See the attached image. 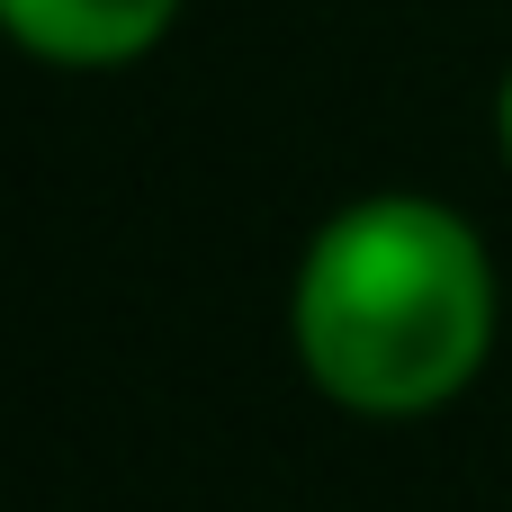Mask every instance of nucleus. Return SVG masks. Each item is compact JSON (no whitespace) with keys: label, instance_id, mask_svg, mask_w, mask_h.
I'll use <instances>...</instances> for the list:
<instances>
[{"label":"nucleus","instance_id":"f257e3e1","mask_svg":"<svg viewBox=\"0 0 512 512\" xmlns=\"http://www.w3.org/2000/svg\"><path fill=\"white\" fill-rule=\"evenodd\" d=\"M495 351V261L441 198L342 207L297 270V360L351 414H432Z\"/></svg>","mask_w":512,"mask_h":512},{"label":"nucleus","instance_id":"f03ea898","mask_svg":"<svg viewBox=\"0 0 512 512\" xmlns=\"http://www.w3.org/2000/svg\"><path fill=\"white\" fill-rule=\"evenodd\" d=\"M171 18H180V0H0V36L63 72L135 63L171 36Z\"/></svg>","mask_w":512,"mask_h":512},{"label":"nucleus","instance_id":"7ed1b4c3","mask_svg":"<svg viewBox=\"0 0 512 512\" xmlns=\"http://www.w3.org/2000/svg\"><path fill=\"white\" fill-rule=\"evenodd\" d=\"M495 135H504V162H512V72H504V99H495Z\"/></svg>","mask_w":512,"mask_h":512}]
</instances>
